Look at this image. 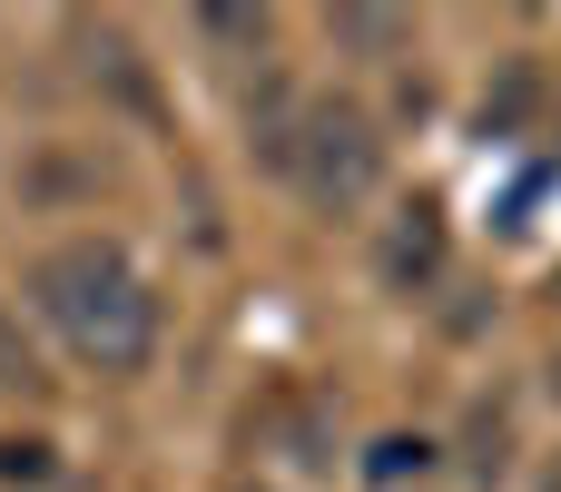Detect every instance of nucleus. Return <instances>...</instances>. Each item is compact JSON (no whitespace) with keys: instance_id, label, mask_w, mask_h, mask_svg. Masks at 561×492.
I'll return each instance as SVG.
<instances>
[{"instance_id":"1","label":"nucleus","mask_w":561,"mask_h":492,"mask_svg":"<svg viewBox=\"0 0 561 492\" xmlns=\"http://www.w3.org/2000/svg\"><path fill=\"white\" fill-rule=\"evenodd\" d=\"M30 296H39V316L69 335V355L89 375H148V355H158V296H148V276L108 237L49 247L30 266Z\"/></svg>"},{"instance_id":"2","label":"nucleus","mask_w":561,"mask_h":492,"mask_svg":"<svg viewBox=\"0 0 561 492\" xmlns=\"http://www.w3.org/2000/svg\"><path fill=\"white\" fill-rule=\"evenodd\" d=\"M276 178H296L325 217H345V207L375 197V178H385V138H375V118H365L355 99H306L296 128H286Z\"/></svg>"},{"instance_id":"3","label":"nucleus","mask_w":561,"mask_h":492,"mask_svg":"<svg viewBox=\"0 0 561 492\" xmlns=\"http://www.w3.org/2000/svg\"><path fill=\"white\" fill-rule=\"evenodd\" d=\"M375 276H385L394 296H424V286L444 276V207H434V197L394 207V227H385V247H375Z\"/></svg>"},{"instance_id":"4","label":"nucleus","mask_w":561,"mask_h":492,"mask_svg":"<svg viewBox=\"0 0 561 492\" xmlns=\"http://www.w3.org/2000/svg\"><path fill=\"white\" fill-rule=\"evenodd\" d=\"M325 39H335V49L385 59V49H404V20H394V10H335V20H325Z\"/></svg>"},{"instance_id":"5","label":"nucleus","mask_w":561,"mask_h":492,"mask_svg":"<svg viewBox=\"0 0 561 492\" xmlns=\"http://www.w3.org/2000/svg\"><path fill=\"white\" fill-rule=\"evenodd\" d=\"M424 473H434V444H424V434H385V444H375V454H365V483H424Z\"/></svg>"},{"instance_id":"6","label":"nucleus","mask_w":561,"mask_h":492,"mask_svg":"<svg viewBox=\"0 0 561 492\" xmlns=\"http://www.w3.org/2000/svg\"><path fill=\"white\" fill-rule=\"evenodd\" d=\"M39 385V365H30V345H20V316L0 306V394H30Z\"/></svg>"},{"instance_id":"7","label":"nucleus","mask_w":561,"mask_h":492,"mask_svg":"<svg viewBox=\"0 0 561 492\" xmlns=\"http://www.w3.org/2000/svg\"><path fill=\"white\" fill-rule=\"evenodd\" d=\"M503 444H513V414H493V404H483V414H473V473H483V483L503 473Z\"/></svg>"},{"instance_id":"8","label":"nucleus","mask_w":561,"mask_h":492,"mask_svg":"<svg viewBox=\"0 0 561 492\" xmlns=\"http://www.w3.org/2000/svg\"><path fill=\"white\" fill-rule=\"evenodd\" d=\"M0 483H49V444H0Z\"/></svg>"}]
</instances>
